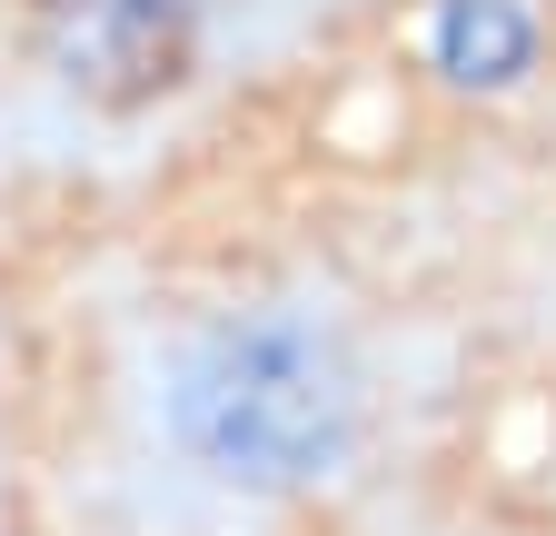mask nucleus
<instances>
[{
  "instance_id": "1",
  "label": "nucleus",
  "mask_w": 556,
  "mask_h": 536,
  "mask_svg": "<svg viewBox=\"0 0 556 536\" xmlns=\"http://www.w3.org/2000/svg\"><path fill=\"white\" fill-rule=\"evenodd\" d=\"M179 437L239 487H308L348 447V368L299 318H229L179 368Z\"/></svg>"
},
{
  "instance_id": "2",
  "label": "nucleus",
  "mask_w": 556,
  "mask_h": 536,
  "mask_svg": "<svg viewBox=\"0 0 556 536\" xmlns=\"http://www.w3.org/2000/svg\"><path fill=\"white\" fill-rule=\"evenodd\" d=\"M40 21H50L60 80L100 110H139L179 90L199 60V0H40Z\"/></svg>"
},
{
  "instance_id": "3",
  "label": "nucleus",
  "mask_w": 556,
  "mask_h": 536,
  "mask_svg": "<svg viewBox=\"0 0 556 536\" xmlns=\"http://www.w3.org/2000/svg\"><path fill=\"white\" fill-rule=\"evenodd\" d=\"M428 50H438L447 80H467V90H507L527 60H536V21H527V0H438Z\"/></svg>"
}]
</instances>
